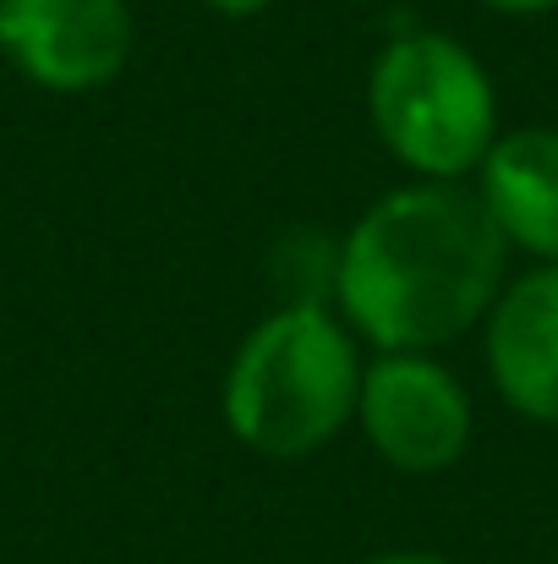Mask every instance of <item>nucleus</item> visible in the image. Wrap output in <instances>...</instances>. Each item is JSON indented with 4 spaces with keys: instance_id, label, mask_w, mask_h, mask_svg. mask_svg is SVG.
I'll use <instances>...</instances> for the list:
<instances>
[{
    "instance_id": "7ed1b4c3",
    "label": "nucleus",
    "mask_w": 558,
    "mask_h": 564,
    "mask_svg": "<svg viewBox=\"0 0 558 564\" xmlns=\"http://www.w3.org/2000/svg\"><path fill=\"white\" fill-rule=\"evenodd\" d=\"M368 121L416 182H466L504 138L488 66L438 28L394 33L372 55Z\"/></svg>"
},
{
    "instance_id": "9d476101",
    "label": "nucleus",
    "mask_w": 558,
    "mask_h": 564,
    "mask_svg": "<svg viewBox=\"0 0 558 564\" xmlns=\"http://www.w3.org/2000/svg\"><path fill=\"white\" fill-rule=\"evenodd\" d=\"M368 564H455V560L427 554V549H394V554H378V560H368Z\"/></svg>"
},
{
    "instance_id": "f257e3e1",
    "label": "nucleus",
    "mask_w": 558,
    "mask_h": 564,
    "mask_svg": "<svg viewBox=\"0 0 558 564\" xmlns=\"http://www.w3.org/2000/svg\"><path fill=\"white\" fill-rule=\"evenodd\" d=\"M504 263L510 241L477 187L405 182L346 230L335 252V307L378 357H433L493 313Z\"/></svg>"
},
{
    "instance_id": "6e6552de",
    "label": "nucleus",
    "mask_w": 558,
    "mask_h": 564,
    "mask_svg": "<svg viewBox=\"0 0 558 564\" xmlns=\"http://www.w3.org/2000/svg\"><path fill=\"white\" fill-rule=\"evenodd\" d=\"M488 11H504V17H543V11H554L558 0H482Z\"/></svg>"
},
{
    "instance_id": "0eeeda50",
    "label": "nucleus",
    "mask_w": 558,
    "mask_h": 564,
    "mask_svg": "<svg viewBox=\"0 0 558 564\" xmlns=\"http://www.w3.org/2000/svg\"><path fill=\"white\" fill-rule=\"evenodd\" d=\"M477 197L510 247L558 263V127H515L477 171Z\"/></svg>"
},
{
    "instance_id": "423d86ee",
    "label": "nucleus",
    "mask_w": 558,
    "mask_h": 564,
    "mask_svg": "<svg viewBox=\"0 0 558 564\" xmlns=\"http://www.w3.org/2000/svg\"><path fill=\"white\" fill-rule=\"evenodd\" d=\"M482 351L499 400L526 422L558 427V263L504 280L482 318Z\"/></svg>"
},
{
    "instance_id": "f03ea898",
    "label": "nucleus",
    "mask_w": 558,
    "mask_h": 564,
    "mask_svg": "<svg viewBox=\"0 0 558 564\" xmlns=\"http://www.w3.org/2000/svg\"><path fill=\"white\" fill-rule=\"evenodd\" d=\"M362 351L329 302H285L225 368V427L263 460H307L357 422Z\"/></svg>"
},
{
    "instance_id": "1a4fd4ad",
    "label": "nucleus",
    "mask_w": 558,
    "mask_h": 564,
    "mask_svg": "<svg viewBox=\"0 0 558 564\" xmlns=\"http://www.w3.org/2000/svg\"><path fill=\"white\" fill-rule=\"evenodd\" d=\"M208 11H219V17H263L274 0H203Z\"/></svg>"
},
{
    "instance_id": "39448f33",
    "label": "nucleus",
    "mask_w": 558,
    "mask_h": 564,
    "mask_svg": "<svg viewBox=\"0 0 558 564\" xmlns=\"http://www.w3.org/2000/svg\"><path fill=\"white\" fill-rule=\"evenodd\" d=\"M138 44L127 0H0V55L50 94L110 88Z\"/></svg>"
},
{
    "instance_id": "20e7f679",
    "label": "nucleus",
    "mask_w": 558,
    "mask_h": 564,
    "mask_svg": "<svg viewBox=\"0 0 558 564\" xmlns=\"http://www.w3.org/2000/svg\"><path fill=\"white\" fill-rule=\"evenodd\" d=\"M357 422L372 455L405 477H438L460 466L477 433L466 383L438 357H411V351L372 357L362 368Z\"/></svg>"
}]
</instances>
